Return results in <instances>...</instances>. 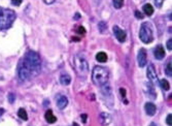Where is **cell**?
Returning <instances> with one entry per match:
<instances>
[{
    "label": "cell",
    "instance_id": "6da1fadb",
    "mask_svg": "<svg viewBox=\"0 0 172 126\" xmlns=\"http://www.w3.org/2000/svg\"><path fill=\"white\" fill-rule=\"evenodd\" d=\"M21 63H23L27 68L30 70L31 74H38L40 70L41 66V60L39 55L34 51H29L26 53L24 59L21 61Z\"/></svg>",
    "mask_w": 172,
    "mask_h": 126
},
{
    "label": "cell",
    "instance_id": "7a4b0ae2",
    "mask_svg": "<svg viewBox=\"0 0 172 126\" xmlns=\"http://www.w3.org/2000/svg\"><path fill=\"white\" fill-rule=\"evenodd\" d=\"M17 14L10 8H3L0 6V30L4 31L13 26Z\"/></svg>",
    "mask_w": 172,
    "mask_h": 126
},
{
    "label": "cell",
    "instance_id": "3957f363",
    "mask_svg": "<svg viewBox=\"0 0 172 126\" xmlns=\"http://www.w3.org/2000/svg\"><path fill=\"white\" fill-rule=\"evenodd\" d=\"M109 78V71L107 68L100 65L95 66L92 71V81L96 86H104L107 84Z\"/></svg>",
    "mask_w": 172,
    "mask_h": 126
},
{
    "label": "cell",
    "instance_id": "277c9868",
    "mask_svg": "<svg viewBox=\"0 0 172 126\" xmlns=\"http://www.w3.org/2000/svg\"><path fill=\"white\" fill-rule=\"evenodd\" d=\"M139 39L143 43H150L154 40L153 28L149 22L142 23L139 30Z\"/></svg>",
    "mask_w": 172,
    "mask_h": 126
},
{
    "label": "cell",
    "instance_id": "5b68a950",
    "mask_svg": "<svg viewBox=\"0 0 172 126\" xmlns=\"http://www.w3.org/2000/svg\"><path fill=\"white\" fill-rule=\"evenodd\" d=\"M73 66H74L76 72L82 77H85L89 71L88 61L81 56H74V58H73Z\"/></svg>",
    "mask_w": 172,
    "mask_h": 126
},
{
    "label": "cell",
    "instance_id": "8992f818",
    "mask_svg": "<svg viewBox=\"0 0 172 126\" xmlns=\"http://www.w3.org/2000/svg\"><path fill=\"white\" fill-rule=\"evenodd\" d=\"M18 74H19V78L21 81H26L28 80L29 78L31 77V71L29 70L27 67L24 65L23 63H20L19 65V71H18Z\"/></svg>",
    "mask_w": 172,
    "mask_h": 126
},
{
    "label": "cell",
    "instance_id": "52a82bcc",
    "mask_svg": "<svg viewBox=\"0 0 172 126\" xmlns=\"http://www.w3.org/2000/svg\"><path fill=\"white\" fill-rule=\"evenodd\" d=\"M114 36L117 37V39L120 43H124L127 39L126 32L123 29H121L118 26H114Z\"/></svg>",
    "mask_w": 172,
    "mask_h": 126
},
{
    "label": "cell",
    "instance_id": "ba28073f",
    "mask_svg": "<svg viewBox=\"0 0 172 126\" xmlns=\"http://www.w3.org/2000/svg\"><path fill=\"white\" fill-rule=\"evenodd\" d=\"M146 75H147V79H149V80L152 82V83H156V82L158 81V77H157V72H156L155 66H154L153 64H150V65L147 66Z\"/></svg>",
    "mask_w": 172,
    "mask_h": 126
},
{
    "label": "cell",
    "instance_id": "9c48e42d",
    "mask_svg": "<svg viewBox=\"0 0 172 126\" xmlns=\"http://www.w3.org/2000/svg\"><path fill=\"white\" fill-rule=\"evenodd\" d=\"M137 62L138 65L140 67H144L145 64H146V51L144 49H140L138 51L137 54Z\"/></svg>",
    "mask_w": 172,
    "mask_h": 126
},
{
    "label": "cell",
    "instance_id": "30bf717a",
    "mask_svg": "<svg viewBox=\"0 0 172 126\" xmlns=\"http://www.w3.org/2000/svg\"><path fill=\"white\" fill-rule=\"evenodd\" d=\"M56 104H57V107L60 110H64L68 104V99L66 96L59 94L57 95V97H56Z\"/></svg>",
    "mask_w": 172,
    "mask_h": 126
},
{
    "label": "cell",
    "instance_id": "8fae6325",
    "mask_svg": "<svg viewBox=\"0 0 172 126\" xmlns=\"http://www.w3.org/2000/svg\"><path fill=\"white\" fill-rule=\"evenodd\" d=\"M154 55H155V58L158 60H162L163 58L165 57V50L162 46H157L155 50H154Z\"/></svg>",
    "mask_w": 172,
    "mask_h": 126
},
{
    "label": "cell",
    "instance_id": "7c38bea8",
    "mask_svg": "<svg viewBox=\"0 0 172 126\" xmlns=\"http://www.w3.org/2000/svg\"><path fill=\"white\" fill-rule=\"evenodd\" d=\"M144 110H145V113L149 116H154L157 112V108L153 102H146L144 105Z\"/></svg>",
    "mask_w": 172,
    "mask_h": 126
},
{
    "label": "cell",
    "instance_id": "4fadbf2b",
    "mask_svg": "<svg viewBox=\"0 0 172 126\" xmlns=\"http://www.w3.org/2000/svg\"><path fill=\"white\" fill-rule=\"evenodd\" d=\"M99 121L103 126H106L108 124H110L111 122V116L107 113H101L99 116Z\"/></svg>",
    "mask_w": 172,
    "mask_h": 126
},
{
    "label": "cell",
    "instance_id": "5bb4252c",
    "mask_svg": "<svg viewBox=\"0 0 172 126\" xmlns=\"http://www.w3.org/2000/svg\"><path fill=\"white\" fill-rule=\"evenodd\" d=\"M44 118H46V122L50 123V124H54V123L57 122V118H56V116L53 114V111L52 110H47L46 114H44Z\"/></svg>",
    "mask_w": 172,
    "mask_h": 126
},
{
    "label": "cell",
    "instance_id": "9a60e30c",
    "mask_svg": "<svg viewBox=\"0 0 172 126\" xmlns=\"http://www.w3.org/2000/svg\"><path fill=\"white\" fill-rule=\"evenodd\" d=\"M60 83L64 86H67L71 83V77L67 74H63L60 75Z\"/></svg>",
    "mask_w": 172,
    "mask_h": 126
},
{
    "label": "cell",
    "instance_id": "2e32d148",
    "mask_svg": "<svg viewBox=\"0 0 172 126\" xmlns=\"http://www.w3.org/2000/svg\"><path fill=\"white\" fill-rule=\"evenodd\" d=\"M96 60L100 63H104L107 61V54L104 52H99L96 55Z\"/></svg>",
    "mask_w": 172,
    "mask_h": 126
},
{
    "label": "cell",
    "instance_id": "e0dca14e",
    "mask_svg": "<svg viewBox=\"0 0 172 126\" xmlns=\"http://www.w3.org/2000/svg\"><path fill=\"white\" fill-rule=\"evenodd\" d=\"M143 13L146 14V16H152V14H154V7H153V5L152 4H150V3H146V4H144L143 5Z\"/></svg>",
    "mask_w": 172,
    "mask_h": 126
},
{
    "label": "cell",
    "instance_id": "ac0fdd59",
    "mask_svg": "<svg viewBox=\"0 0 172 126\" xmlns=\"http://www.w3.org/2000/svg\"><path fill=\"white\" fill-rule=\"evenodd\" d=\"M18 116H19L22 120H24V121H27V120H28L27 112H26L25 109H22V108L19 109V111H18Z\"/></svg>",
    "mask_w": 172,
    "mask_h": 126
},
{
    "label": "cell",
    "instance_id": "d6986e66",
    "mask_svg": "<svg viewBox=\"0 0 172 126\" xmlns=\"http://www.w3.org/2000/svg\"><path fill=\"white\" fill-rule=\"evenodd\" d=\"M160 85H161V87L165 90V91H167V90L170 89V85H169V82L167 80H165V79H162V80H160Z\"/></svg>",
    "mask_w": 172,
    "mask_h": 126
},
{
    "label": "cell",
    "instance_id": "ffe728a7",
    "mask_svg": "<svg viewBox=\"0 0 172 126\" xmlns=\"http://www.w3.org/2000/svg\"><path fill=\"white\" fill-rule=\"evenodd\" d=\"M165 72L168 77H172V68H171V59L168 61L167 64H166V68H165Z\"/></svg>",
    "mask_w": 172,
    "mask_h": 126
},
{
    "label": "cell",
    "instance_id": "44dd1931",
    "mask_svg": "<svg viewBox=\"0 0 172 126\" xmlns=\"http://www.w3.org/2000/svg\"><path fill=\"white\" fill-rule=\"evenodd\" d=\"M112 4H114V8H117V10H118V8L123 7V5H124V0H112Z\"/></svg>",
    "mask_w": 172,
    "mask_h": 126
},
{
    "label": "cell",
    "instance_id": "7402d4cb",
    "mask_svg": "<svg viewBox=\"0 0 172 126\" xmlns=\"http://www.w3.org/2000/svg\"><path fill=\"white\" fill-rule=\"evenodd\" d=\"M98 27H99V30H100V32H104L106 29H107V25H106V23H104V22H100L99 23V25H98Z\"/></svg>",
    "mask_w": 172,
    "mask_h": 126
},
{
    "label": "cell",
    "instance_id": "603a6c76",
    "mask_svg": "<svg viewBox=\"0 0 172 126\" xmlns=\"http://www.w3.org/2000/svg\"><path fill=\"white\" fill-rule=\"evenodd\" d=\"M166 123H167L168 126H172V115L171 113L167 115V118H166Z\"/></svg>",
    "mask_w": 172,
    "mask_h": 126
},
{
    "label": "cell",
    "instance_id": "cb8c5ba5",
    "mask_svg": "<svg viewBox=\"0 0 172 126\" xmlns=\"http://www.w3.org/2000/svg\"><path fill=\"white\" fill-rule=\"evenodd\" d=\"M7 98H8V101H10V104H13V102L14 101V99H16L14 93H10V94H8V96H7Z\"/></svg>",
    "mask_w": 172,
    "mask_h": 126
},
{
    "label": "cell",
    "instance_id": "d4e9b609",
    "mask_svg": "<svg viewBox=\"0 0 172 126\" xmlns=\"http://www.w3.org/2000/svg\"><path fill=\"white\" fill-rule=\"evenodd\" d=\"M155 1V4L157 5V7H161L163 5V2H164V0H154Z\"/></svg>",
    "mask_w": 172,
    "mask_h": 126
},
{
    "label": "cell",
    "instance_id": "484cf974",
    "mask_svg": "<svg viewBox=\"0 0 172 126\" xmlns=\"http://www.w3.org/2000/svg\"><path fill=\"white\" fill-rule=\"evenodd\" d=\"M22 2H23V0H11V3L14 5H16V6H19Z\"/></svg>",
    "mask_w": 172,
    "mask_h": 126
},
{
    "label": "cell",
    "instance_id": "4316f807",
    "mask_svg": "<svg viewBox=\"0 0 172 126\" xmlns=\"http://www.w3.org/2000/svg\"><path fill=\"white\" fill-rule=\"evenodd\" d=\"M135 17H136V18H138V19H143L144 14H142L140 13V11L136 10V11H135Z\"/></svg>",
    "mask_w": 172,
    "mask_h": 126
},
{
    "label": "cell",
    "instance_id": "83f0119b",
    "mask_svg": "<svg viewBox=\"0 0 172 126\" xmlns=\"http://www.w3.org/2000/svg\"><path fill=\"white\" fill-rule=\"evenodd\" d=\"M167 49L169 50V51H171L172 50V39H171L167 42Z\"/></svg>",
    "mask_w": 172,
    "mask_h": 126
},
{
    "label": "cell",
    "instance_id": "f1b7e54d",
    "mask_svg": "<svg viewBox=\"0 0 172 126\" xmlns=\"http://www.w3.org/2000/svg\"><path fill=\"white\" fill-rule=\"evenodd\" d=\"M120 92L122 93V97L125 99V98H126V90L124 89V88H121V89H120Z\"/></svg>",
    "mask_w": 172,
    "mask_h": 126
},
{
    "label": "cell",
    "instance_id": "f546056e",
    "mask_svg": "<svg viewBox=\"0 0 172 126\" xmlns=\"http://www.w3.org/2000/svg\"><path fill=\"white\" fill-rule=\"evenodd\" d=\"M56 1V0H43V2L46 4H47V5H50V4H53L54 3V2Z\"/></svg>",
    "mask_w": 172,
    "mask_h": 126
},
{
    "label": "cell",
    "instance_id": "4dcf8cb0",
    "mask_svg": "<svg viewBox=\"0 0 172 126\" xmlns=\"http://www.w3.org/2000/svg\"><path fill=\"white\" fill-rule=\"evenodd\" d=\"M78 33H79V32H81V33H85V32H86L85 28H84V27H82V26H81V27H78Z\"/></svg>",
    "mask_w": 172,
    "mask_h": 126
},
{
    "label": "cell",
    "instance_id": "1f68e13d",
    "mask_svg": "<svg viewBox=\"0 0 172 126\" xmlns=\"http://www.w3.org/2000/svg\"><path fill=\"white\" fill-rule=\"evenodd\" d=\"M82 122H84V123L87 122V115H86V114H82Z\"/></svg>",
    "mask_w": 172,
    "mask_h": 126
},
{
    "label": "cell",
    "instance_id": "d6a6232c",
    "mask_svg": "<svg viewBox=\"0 0 172 126\" xmlns=\"http://www.w3.org/2000/svg\"><path fill=\"white\" fill-rule=\"evenodd\" d=\"M4 112H5L4 109H2V108H0V116L3 115V113H4Z\"/></svg>",
    "mask_w": 172,
    "mask_h": 126
},
{
    "label": "cell",
    "instance_id": "836d02e7",
    "mask_svg": "<svg viewBox=\"0 0 172 126\" xmlns=\"http://www.w3.org/2000/svg\"><path fill=\"white\" fill-rule=\"evenodd\" d=\"M73 126H78V124H76V123H73Z\"/></svg>",
    "mask_w": 172,
    "mask_h": 126
}]
</instances>
